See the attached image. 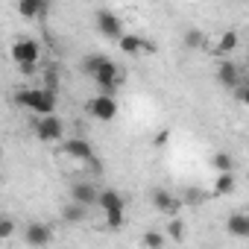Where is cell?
Wrapping results in <instances>:
<instances>
[{"label": "cell", "instance_id": "1", "mask_svg": "<svg viewBox=\"0 0 249 249\" xmlns=\"http://www.w3.org/2000/svg\"><path fill=\"white\" fill-rule=\"evenodd\" d=\"M15 103L33 114H53L59 106V94L44 88V85H33V88H21L15 94Z\"/></svg>", "mask_w": 249, "mask_h": 249}, {"label": "cell", "instance_id": "2", "mask_svg": "<svg viewBox=\"0 0 249 249\" xmlns=\"http://www.w3.org/2000/svg\"><path fill=\"white\" fill-rule=\"evenodd\" d=\"M91 79H94V85H97V94H111V97H114V91H117L123 73H120V68L106 56V59L100 62V68L91 73Z\"/></svg>", "mask_w": 249, "mask_h": 249}, {"label": "cell", "instance_id": "3", "mask_svg": "<svg viewBox=\"0 0 249 249\" xmlns=\"http://www.w3.org/2000/svg\"><path fill=\"white\" fill-rule=\"evenodd\" d=\"M33 132H36L38 141L53 144V141L65 138V123H62V117H56V111L53 114H38V120L33 123Z\"/></svg>", "mask_w": 249, "mask_h": 249}, {"label": "cell", "instance_id": "4", "mask_svg": "<svg viewBox=\"0 0 249 249\" xmlns=\"http://www.w3.org/2000/svg\"><path fill=\"white\" fill-rule=\"evenodd\" d=\"M85 111H88L94 120L108 123V120L117 117V100H114L111 94H97V97H91V100L85 103Z\"/></svg>", "mask_w": 249, "mask_h": 249}, {"label": "cell", "instance_id": "5", "mask_svg": "<svg viewBox=\"0 0 249 249\" xmlns=\"http://www.w3.org/2000/svg\"><path fill=\"white\" fill-rule=\"evenodd\" d=\"M94 24H97V33H100L103 38L117 41V38L123 36V21H120L111 9H100V12L94 15Z\"/></svg>", "mask_w": 249, "mask_h": 249}, {"label": "cell", "instance_id": "6", "mask_svg": "<svg viewBox=\"0 0 249 249\" xmlns=\"http://www.w3.org/2000/svg\"><path fill=\"white\" fill-rule=\"evenodd\" d=\"M12 62L15 65H24V62H41V44L36 38H18L9 50Z\"/></svg>", "mask_w": 249, "mask_h": 249}, {"label": "cell", "instance_id": "7", "mask_svg": "<svg viewBox=\"0 0 249 249\" xmlns=\"http://www.w3.org/2000/svg\"><path fill=\"white\" fill-rule=\"evenodd\" d=\"M97 196H100V188L91 179H79V182L71 185V199L79 202V205H85V208H94L97 205Z\"/></svg>", "mask_w": 249, "mask_h": 249}, {"label": "cell", "instance_id": "8", "mask_svg": "<svg viewBox=\"0 0 249 249\" xmlns=\"http://www.w3.org/2000/svg\"><path fill=\"white\" fill-rule=\"evenodd\" d=\"M117 47H120V53H123V56L156 53V44H150V41H147V38H141V36H126V33L117 38Z\"/></svg>", "mask_w": 249, "mask_h": 249}, {"label": "cell", "instance_id": "9", "mask_svg": "<svg viewBox=\"0 0 249 249\" xmlns=\"http://www.w3.org/2000/svg\"><path fill=\"white\" fill-rule=\"evenodd\" d=\"M59 144H62V153H65L68 159H73V161H85V159L94 156V147H91V141H85V138H62Z\"/></svg>", "mask_w": 249, "mask_h": 249}, {"label": "cell", "instance_id": "10", "mask_svg": "<svg viewBox=\"0 0 249 249\" xmlns=\"http://www.w3.org/2000/svg\"><path fill=\"white\" fill-rule=\"evenodd\" d=\"M153 208L161 211V214H170V217H173V214L182 211V199L173 196L167 188H156V191H153Z\"/></svg>", "mask_w": 249, "mask_h": 249}, {"label": "cell", "instance_id": "11", "mask_svg": "<svg viewBox=\"0 0 249 249\" xmlns=\"http://www.w3.org/2000/svg\"><path fill=\"white\" fill-rule=\"evenodd\" d=\"M53 240V229L47 223H30L24 226V243L30 246H47Z\"/></svg>", "mask_w": 249, "mask_h": 249}, {"label": "cell", "instance_id": "12", "mask_svg": "<svg viewBox=\"0 0 249 249\" xmlns=\"http://www.w3.org/2000/svg\"><path fill=\"white\" fill-rule=\"evenodd\" d=\"M217 82H220L226 91H231L237 82H243L237 62H229V59H223V62H220V68H217Z\"/></svg>", "mask_w": 249, "mask_h": 249}, {"label": "cell", "instance_id": "13", "mask_svg": "<svg viewBox=\"0 0 249 249\" xmlns=\"http://www.w3.org/2000/svg\"><path fill=\"white\" fill-rule=\"evenodd\" d=\"M50 3L53 0H18V12H21V18L36 21V18H44L50 12Z\"/></svg>", "mask_w": 249, "mask_h": 249}, {"label": "cell", "instance_id": "14", "mask_svg": "<svg viewBox=\"0 0 249 249\" xmlns=\"http://www.w3.org/2000/svg\"><path fill=\"white\" fill-rule=\"evenodd\" d=\"M234 188H237L234 170H223V173H217V179H214V191H211V196H229V194H234Z\"/></svg>", "mask_w": 249, "mask_h": 249}, {"label": "cell", "instance_id": "15", "mask_svg": "<svg viewBox=\"0 0 249 249\" xmlns=\"http://www.w3.org/2000/svg\"><path fill=\"white\" fill-rule=\"evenodd\" d=\"M97 205H100L103 211H126V202H123V196H120L117 191H111V188L100 191V196H97Z\"/></svg>", "mask_w": 249, "mask_h": 249}, {"label": "cell", "instance_id": "16", "mask_svg": "<svg viewBox=\"0 0 249 249\" xmlns=\"http://www.w3.org/2000/svg\"><path fill=\"white\" fill-rule=\"evenodd\" d=\"M85 217H88V208H85V205H79V202H73V199L62 205V220H65V223L76 226V223H82Z\"/></svg>", "mask_w": 249, "mask_h": 249}, {"label": "cell", "instance_id": "17", "mask_svg": "<svg viewBox=\"0 0 249 249\" xmlns=\"http://www.w3.org/2000/svg\"><path fill=\"white\" fill-rule=\"evenodd\" d=\"M226 231L229 234H234V237H249V217L246 214H231L229 220H226Z\"/></svg>", "mask_w": 249, "mask_h": 249}, {"label": "cell", "instance_id": "18", "mask_svg": "<svg viewBox=\"0 0 249 249\" xmlns=\"http://www.w3.org/2000/svg\"><path fill=\"white\" fill-rule=\"evenodd\" d=\"M38 73H41V85L59 94V85H62V79H59V68H56V65H47V68H41Z\"/></svg>", "mask_w": 249, "mask_h": 249}, {"label": "cell", "instance_id": "19", "mask_svg": "<svg viewBox=\"0 0 249 249\" xmlns=\"http://www.w3.org/2000/svg\"><path fill=\"white\" fill-rule=\"evenodd\" d=\"M208 196H211V194L202 191V188H185V194H182L179 199H182V205H202Z\"/></svg>", "mask_w": 249, "mask_h": 249}, {"label": "cell", "instance_id": "20", "mask_svg": "<svg viewBox=\"0 0 249 249\" xmlns=\"http://www.w3.org/2000/svg\"><path fill=\"white\" fill-rule=\"evenodd\" d=\"M205 44H208V38H205L202 30H188L185 33V47L188 50H205Z\"/></svg>", "mask_w": 249, "mask_h": 249}, {"label": "cell", "instance_id": "21", "mask_svg": "<svg viewBox=\"0 0 249 249\" xmlns=\"http://www.w3.org/2000/svg\"><path fill=\"white\" fill-rule=\"evenodd\" d=\"M237 44H240V36H237L234 30H229V33L220 36V41H217V53H231Z\"/></svg>", "mask_w": 249, "mask_h": 249}, {"label": "cell", "instance_id": "22", "mask_svg": "<svg viewBox=\"0 0 249 249\" xmlns=\"http://www.w3.org/2000/svg\"><path fill=\"white\" fill-rule=\"evenodd\" d=\"M211 164H214L217 173H223V170H234V156H229V153H214Z\"/></svg>", "mask_w": 249, "mask_h": 249}, {"label": "cell", "instance_id": "23", "mask_svg": "<svg viewBox=\"0 0 249 249\" xmlns=\"http://www.w3.org/2000/svg\"><path fill=\"white\" fill-rule=\"evenodd\" d=\"M103 59H106L103 53H91V56H85V59H82V65H79V71H82L85 76H91V73H94V71L100 68V62H103Z\"/></svg>", "mask_w": 249, "mask_h": 249}, {"label": "cell", "instance_id": "24", "mask_svg": "<svg viewBox=\"0 0 249 249\" xmlns=\"http://www.w3.org/2000/svg\"><path fill=\"white\" fill-rule=\"evenodd\" d=\"M106 226L111 231H120L123 226H126V214H123V211H106Z\"/></svg>", "mask_w": 249, "mask_h": 249}, {"label": "cell", "instance_id": "25", "mask_svg": "<svg viewBox=\"0 0 249 249\" xmlns=\"http://www.w3.org/2000/svg\"><path fill=\"white\" fill-rule=\"evenodd\" d=\"M15 234V220L6 217V214H0V240H9Z\"/></svg>", "mask_w": 249, "mask_h": 249}, {"label": "cell", "instance_id": "26", "mask_svg": "<svg viewBox=\"0 0 249 249\" xmlns=\"http://www.w3.org/2000/svg\"><path fill=\"white\" fill-rule=\"evenodd\" d=\"M167 234H170L173 240H182V234H185V223H182L176 214H173V220L167 223Z\"/></svg>", "mask_w": 249, "mask_h": 249}, {"label": "cell", "instance_id": "27", "mask_svg": "<svg viewBox=\"0 0 249 249\" xmlns=\"http://www.w3.org/2000/svg\"><path fill=\"white\" fill-rule=\"evenodd\" d=\"M141 243H144V246L159 249V246H164V234H161V231H147V234L141 237Z\"/></svg>", "mask_w": 249, "mask_h": 249}, {"label": "cell", "instance_id": "28", "mask_svg": "<svg viewBox=\"0 0 249 249\" xmlns=\"http://www.w3.org/2000/svg\"><path fill=\"white\" fill-rule=\"evenodd\" d=\"M85 167H88V173H94V176H100V173H103V161H100L97 156L85 159Z\"/></svg>", "mask_w": 249, "mask_h": 249}, {"label": "cell", "instance_id": "29", "mask_svg": "<svg viewBox=\"0 0 249 249\" xmlns=\"http://www.w3.org/2000/svg\"><path fill=\"white\" fill-rule=\"evenodd\" d=\"M167 141H170V129H161V132L153 138V144H156V147H164Z\"/></svg>", "mask_w": 249, "mask_h": 249}]
</instances>
